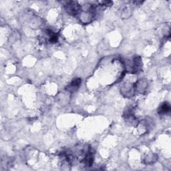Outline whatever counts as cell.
<instances>
[{
    "label": "cell",
    "instance_id": "1",
    "mask_svg": "<svg viewBox=\"0 0 171 171\" xmlns=\"http://www.w3.org/2000/svg\"><path fill=\"white\" fill-rule=\"evenodd\" d=\"M80 84H81V79H80V78H76V79L73 80V81L69 85V90H72V91H75L77 88H79Z\"/></svg>",
    "mask_w": 171,
    "mask_h": 171
},
{
    "label": "cell",
    "instance_id": "2",
    "mask_svg": "<svg viewBox=\"0 0 171 171\" xmlns=\"http://www.w3.org/2000/svg\"><path fill=\"white\" fill-rule=\"evenodd\" d=\"M170 105L168 103H164L159 108L158 113L160 114H166L168 112L170 111Z\"/></svg>",
    "mask_w": 171,
    "mask_h": 171
}]
</instances>
